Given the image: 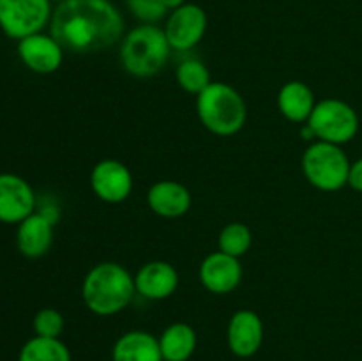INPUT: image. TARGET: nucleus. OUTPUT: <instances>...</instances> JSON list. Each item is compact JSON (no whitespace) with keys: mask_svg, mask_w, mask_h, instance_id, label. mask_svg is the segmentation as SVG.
Here are the masks:
<instances>
[{"mask_svg":"<svg viewBox=\"0 0 362 361\" xmlns=\"http://www.w3.org/2000/svg\"><path fill=\"white\" fill-rule=\"evenodd\" d=\"M49 34L73 53L101 52L124 38V16L110 0H62L53 7Z\"/></svg>","mask_w":362,"mask_h":361,"instance_id":"f257e3e1","label":"nucleus"},{"mask_svg":"<svg viewBox=\"0 0 362 361\" xmlns=\"http://www.w3.org/2000/svg\"><path fill=\"white\" fill-rule=\"evenodd\" d=\"M136 294L134 276L117 262H101L87 273L81 285L83 303L92 314L110 317L129 306Z\"/></svg>","mask_w":362,"mask_h":361,"instance_id":"f03ea898","label":"nucleus"},{"mask_svg":"<svg viewBox=\"0 0 362 361\" xmlns=\"http://www.w3.org/2000/svg\"><path fill=\"white\" fill-rule=\"evenodd\" d=\"M170 46L165 30L158 25L141 23L131 28L120 42V64L136 78L158 74L170 59Z\"/></svg>","mask_w":362,"mask_h":361,"instance_id":"7ed1b4c3","label":"nucleus"},{"mask_svg":"<svg viewBox=\"0 0 362 361\" xmlns=\"http://www.w3.org/2000/svg\"><path fill=\"white\" fill-rule=\"evenodd\" d=\"M197 113L205 130L218 137H232L246 124V103L228 84L212 81L197 96Z\"/></svg>","mask_w":362,"mask_h":361,"instance_id":"20e7f679","label":"nucleus"},{"mask_svg":"<svg viewBox=\"0 0 362 361\" xmlns=\"http://www.w3.org/2000/svg\"><path fill=\"white\" fill-rule=\"evenodd\" d=\"M350 159L341 145L311 142L303 154V172L311 186L322 191H338L349 184Z\"/></svg>","mask_w":362,"mask_h":361,"instance_id":"39448f33","label":"nucleus"},{"mask_svg":"<svg viewBox=\"0 0 362 361\" xmlns=\"http://www.w3.org/2000/svg\"><path fill=\"white\" fill-rule=\"evenodd\" d=\"M308 124L317 140L343 145L354 140L359 131V115L349 103L329 98L315 105Z\"/></svg>","mask_w":362,"mask_h":361,"instance_id":"423d86ee","label":"nucleus"},{"mask_svg":"<svg viewBox=\"0 0 362 361\" xmlns=\"http://www.w3.org/2000/svg\"><path fill=\"white\" fill-rule=\"evenodd\" d=\"M52 14L49 0H0V30L20 41L49 27Z\"/></svg>","mask_w":362,"mask_h":361,"instance_id":"0eeeda50","label":"nucleus"},{"mask_svg":"<svg viewBox=\"0 0 362 361\" xmlns=\"http://www.w3.org/2000/svg\"><path fill=\"white\" fill-rule=\"evenodd\" d=\"M207 13L197 4H184L166 18L165 34L175 52H189L207 32Z\"/></svg>","mask_w":362,"mask_h":361,"instance_id":"6e6552de","label":"nucleus"},{"mask_svg":"<svg viewBox=\"0 0 362 361\" xmlns=\"http://www.w3.org/2000/svg\"><path fill=\"white\" fill-rule=\"evenodd\" d=\"M90 188L95 197L108 204H120L133 190V176L124 163L103 159L90 172Z\"/></svg>","mask_w":362,"mask_h":361,"instance_id":"1a4fd4ad","label":"nucleus"},{"mask_svg":"<svg viewBox=\"0 0 362 361\" xmlns=\"http://www.w3.org/2000/svg\"><path fill=\"white\" fill-rule=\"evenodd\" d=\"M18 57L37 74L55 73L64 60V48L52 34L37 32L18 41Z\"/></svg>","mask_w":362,"mask_h":361,"instance_id":"9d476101","label":"nucleus"},{"mask_svg":"<svg viewBox=\"0 0 362 361\" xmlns=\"http://www.w3.org/2000/svg\"><path fill=\"white\" fill-rule=\"evenodd\" d=\"M35 212V195L30 184L16 173H0V222L21 223Z\"/></svg>","mask_w":362,"mask_h":361,"instance_id":"9b49d317","label":"nucleus"},{"mask_svg":"<svg viewBox=\"0 0 362 361\" xmlns=\"http://www.w3.org/2000/svg\"><path fill=\"white\" fill-rule=\"evenodd\" d=\"M243 280V265L237 257L223 251L207 255L200 264V282L209 292L230 294Z\"/></svg>","mask_w":362,"mask_h":361,"instance_id":"f8f14e48","label":"nucleus"},{"mask_svg":"<svg viewBox=\"0 0 362 361\" xmlns=\"http://www.w3.org/2000/svg\"><path fill=\"white\" fill-rule=\"evenodd\" d=\"M228 347L237 357H251L264 343V322L253 310H239L232 315L226 331Z\"/></svg>","mask_w":362,"mask_h":361,"instance_id":"ddd939ff","label":"nucleus"},{"mask_svg":"<svg viewBox=\"0 0 362 361\" xmlns=\"http://www.w3.org/2000/svg\"><path fill=\"white\" fill-rule=\"evenodd\" d=\"M134 287H136V292L145 299H166L179 287V273L170 262H147L134 275Z\"/></svg>","mask_w":362,"mask_h":361,"instance_id":"4468645a","label":"nucleus"},{"mask_svg":"<svg viewBox=\"0 0 362 361\" xmlns=\"http://www.w3.org/2000/svg\"><path fill=\"white\" fill-rule=\"evenodd\" d=\"M53 225L42 212H32L28 218L18 223V250L27 258H39L48 253L53 244Z\"/></svg>","mask_w":362,"mask_h":361,"instance_id":"2eb2a0df","label":"nucleus"},{"mask_svg":"<svg viewBox=\"0 0 362 361\" xmlns=\"http://www.w3.org/2000/svg\"><path fill=\"white\" fill-rule=\"evenodd\" d=\"M147 204L161 218H180L191 207V193L177 180H159L147 193Z\"/></svg>","mask_w":362,"mask_h":361,"instance_id":"dca6fc26","label":"nucleus"},{"mask_svg":"<svg viewBox=\"0 0 362 361\" xmlns=\"http://www.w3.org/2000/svg\"><path fill=\"white\" fill-rule=\"evenodd\" d=\"M113 361H163L159 338L147 331H127L112 349Z\"/></svg>","mask_w":362,"mask_h":361,"instance_id":"f3484780","label":"nucleus"},{"mask_svg":"<svg viewBox=\"0 0 362 361\" xmlns=\"http://www.w3.org/2000/svg\"><path fill=\"white\" fill-rule=\"evenodd\" d=\"M313 91L304 81H286L278 94V108L286 120L293 124L308 122L315 108Z\"/></svg>","mask_w":362,"mask_h":361,"instance_id":"a211bd4d","label":"nucleus"},{"mask_svg":"<svg viewBox=\"0 0 362 361\" xmlns=\"http://www.w3.org/2000/svg\"><path fill=\"white\" fill-rule=\"evenodd\" d=\"M163 361H187L197 349V331L186 322H173L159 336Z\"/></svg>","mask_w":362,"mask_h":361,"instance_id":"6ab92c4d","label":"nucleus"},{"mask_svg":"<svg viewBox=\"0 0 362 361\" xmlns=\"http://www.w3.org/2000/svg\"><path fill=\"white\" fill-rule=\"evenodd\" d=\"M18 361H71V353L60 338L35 335L23 343Z\"/></svg>","mask_w":362,"mask_h":361,"instance_id":"aec40b11","label":"nucleus"},{"mask_svg":"<svg viewBox=\"0 0 362 361\" xmlns=\"http://www.w3.org/2000/svg\"><path fill=\"white\" fill-rule=\"evenodd\" d=\"M177 84L189 94H202L212 84L207 66L198 59H186L177 66Z\"/></svg>","mask_w":362,"mask_h":361,"instance_id":"412c9836","label":"nucleus"},{"mask_svg":"<svg viewBox=\"0 0 362 361\" xmlns=\"http://www.w3.org/2000/svg\"><path fill=\"white\" fill-rule=\"evenodd\" d=\"M251 243H253V234H251L250 227L239 222L228 223L219 232L218 237L219 251L237 258H240L243 255H246L250 251Z\"/></svg>","mask_w":362,"mask_h":361,"instance_id":"4be33fe9","label":"nucleus"},{"mask_svg":"<svg viewBox=\"0 0 362 361\" xmlns=\"http://www.w3.org/2000/svg\"><path fill=\"white\" fill-rule=\"evenodd\" d=\"M126 6L138 21L148 25L159 23L168 13L163 0H126Z\"/></svg>","mask_w":362,"mask_h":361,"instance_id":"5701e85b","label":"nucleus"},{"mask_svg":"<svg viewBox=\"0 0 362 361\" xmlns=\"http://www.w3.org/2000/svg\"><path fill=\"white\" fill-rule=\"evenodd\" d=\"M34 331L37 336H46V338H59L64 331V317L55 308H42L35 314Z\"/></svg>","mask_w":362,"mask_h":361,"instance_id":"b1692460","label":"nucleus"},{"mask_svg":"<svg viewBox=\"0 0 362 361\" xmlns=\"http://www.w3.org/2000/svg\"><path fill=\"white\" fill-rule=\"evenodd\" d=\"M349 186L352 190L361 191L362 193V158L354 161L350 165V173H349Z\"/></svg>","mask_w":362,"mask_h":361,"instance_id":"393cba45","label":"nucleus"},{"mask_svg":"<svg viewBox=\"0 0 362 361\" xmlns=\"http://www.w3.org/2000/svg\"><path fill=\"white\" fill-rule=\"evenodd\" d=\"M300 138L306 142H317V137H315L313 130H311L308 122H304L303 127H300Z\"/></svg>","mask_w":362,"mask_h":361,"instance_id":"a878e982","label":"nucleus"},{"mask_svg":"<svg viewBox=\"0 0 362 361\" xmlns=\"http://www.w3.org/2000/svg\"><path fill=\"white\" fill-rule=\"evenodd\" d=\"M163 2H165L166 9H168L170 13H172V11H175V9H179V7H182L184 4H186V0H163Z\"/></svg>","mask_w":362,"mask_h":361,"instance_id":"bb28decb","label":"nucleus"},{"mask_svg":"<svg viewBox=\"0 0 362 361\" xmlns=\"http://www.w3.org/2000/svg\"><path fill=\"white\" fill-rule=\"evenodd\" d=\"M49 2H52V4H59V2H62V0H49Z\"/></svg>","mask_w":362,"mask_h":361,"instance_id":"cd10ccee","label":"nucleus"}]
</instances>
